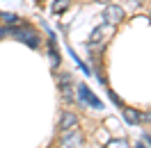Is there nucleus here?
Segmentation results:
<instances>
[{
	"label": "nucleus",
	"instance_id": "nucleus-1",
	"mask_svg": "<svg viewBox=\"0 0 151 148\" xmlns=\"http://www.w3.org/2000/svg\"><path fill=\"white\" fill-rule=\"evenodd\" d=\"M7 32H9V34H16V37H19L21 41H25L30 48H39V43H41L39 34L30 28H7Z\"/></svg>",
	"mask_w": 151,
	"mask_h": 148
},
{
	"label": "nucleus",
	"instance_id": "nucleus-2",
	"mask_svg": "<svg viewBox=\"0 0 151 148\" xmlns=\"http://www.w3.org/2000/svg\"><path fill=\"white\" fill-rule=\"evenodd\" d=\"M83 144V134L78 130H62V139H60V146L62 148H78Z\"/></svg>",
	"mask_w": 151,
	"mask_h": 148
},
{
	"label": "nucleus",
	"instance_id": "nucleus-3",
	"mask_svg": "<svg viewBox=\"0 0 151 148\" xmlns=\"http://www.w3.org/2000/svg\"><path fill=\"white\" fill-rule=\"evenodd\" d=\"M103 18H105V23L117 25V23H122V21L126 18V11H124V7H119V5H108L105 11H103Z\"/></svg>",
	"mask_w": 151,
	"mask_h": 148
},
{
	"label": "nucleus",
	"instance_id": "nucleus-4",
	"mask_svg": "<svg viewBox=\"0 0 151 148\" xmlns=\"http://www.w3.org/2000/svg\"><path fill=\"white\" fill-rule=\"evenodd\" d=\"M57 84H60V91H62V100L64 102H73V87H71V75L62 73L57 78Z\"/></svg>",
	"mask_w": 151,
	"mask_h": 148
},
{
	"label": "nucleus",
	"instance_id": "nucleus-5",
	"mask_svg": "<svg viewBox=\"0 0 151 148\" xmlns=\"http://www.w3.org/2000/svg\"><path fill=\"white\" fill-rule=\"evenodd\" d=\"M78 96H80V100H85L87 105H92V107H96V110H103V102L99 100V98L87 89L85 84H78Z\"/></svg>",
	"mask_w": 151,
	"mask_h": 148
},
{
	"label": "nucleus",
	"instance_id": "nucleus-6",
	"mask_svg": "<svg viewBox=\"0 0 151 148\" xmlns=\"http://www.w3.org/2000/svg\"><path fill=\"white\" fill-rule=\"evenodd\" d=\"M112 32H114V25L105 23V25H101V28H96L94 32H92V41H89V43H99V41L105 39V34H112Z\"/></svg>",
	"mask_w": 151,
	"mask_h": 148
},
{
	"label": "nucleus",
	"instance_id": "nucleus-7",
	"mask_svg": "<svg viewBox=\"0 0 151 148\" xmlns=\"http://www.w3.org/2000/svg\"><path fill=\"white\" fill-rule=\"evenodd\" d=\"M78 125V116L76 114H71V112H64L62 114V121H60V128L62 130H71Z\"/></svg>",
	"mask_w": 151,
	"mask_h": 148
},
{
	"label": "nucleus",
	"instance_id": "nucleus-8",
	"mask_svg": "<svg viewBox=\"0 0 151 148\" xmlns=\"http://www.w3.org/2000/svg\"><path fill=\"white\" fill-rule=\"evenodd\" d=\"M0 21H2L5 25H16V23H19V16L12 14V11H0Z\"/></svg>",
	"mask_w": 151,
	"mask_h": 148
},
{
	"label": "nucleus",
	"instance_id": "nucleus-9",
	"mask_svg": "<svg viewBox=\"0 0 151 148\" xmlns=\"http://www.w3.org/2000/svg\"><path fill=\"white\" fill-rule=\"evenodd\" d=\"M124 119L135 125V123H140V114H137L135 110H124Z\"/></svg>",
	"mask_w": 151,
	"mask_h": 148
},
{
	"label": "nucleus",
	"instance_id": "nucleus-10",
	"mask_svg": "<svg viewBox=\"0 0 151 148\" xmlns=\"http://www.w3.org/2000/svg\"><path fill=\"white\" fill-rule=\"evenodd\" d=\"M108 148H131V144H128L126 139H112V141L108 144Z\"/></svg>",
	"mask_w": 151,
	"mask_h": 148
},
{
	"label": "nucleus",
	"instance_id": "nucleus-11",
	"mask_svg": "<svg viewBox=\"0 0 151 148\" xmlns=\"http://www.w3.org/2000/svg\"><path fill=\"white\" fill-rule=\"evenodd\" d=\"M66 7H69V0H57L55 5H53V11H55V14H62Z\"/></svg>",
	"mask_w": 151,
	"mask_h": 148
},
{
	"label": "nucleus",
	"instance_id": "nucleus-12",
	"mask_svg": "<svg viewBox=\"0 0 151 148\" xmlns=\"http://www.w3.org/2000/svg\"><path fill=\"white\" fill-rule=\"evenodd\" d=\"M140 121H151V112H144V114H140Z\"/></svg>",
	"mask_w": 151,
	"mask_h": 148
},
{
	"label": "nucleus",
	"instance_id": "nucleus-13",
	"mask_svg": "<svg viewBox=\"0 0 151 148\" xmlns=\"http://www.w3.org/2000/svg\"><path fill=\"white\" fill-rule=\"evenodd\" d=\"M99 2H110V0H99Z\"/></svg>",
	"mask_w": 151,
	"mask_h": 148
}]
</instances>
